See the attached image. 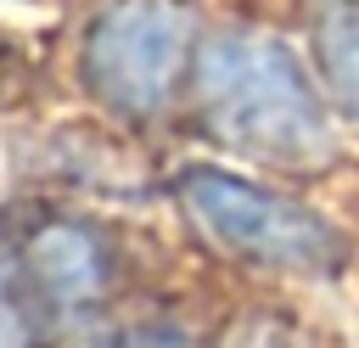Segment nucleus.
<instances>
[{
    "label": "nucleus",
    "mask_w": 359,
    "mask_h": 348,
    "mask_svg": "<svg viewBox=\"0 0 359 348\" xmlns=\"http://www.w3.org/2000/svg\"><path fill=\"white\" fill-rule=\"evenodd\" d=\"M0 348H28V320H22V309H17L11 286H6V275H0Z\"/></svg>",
    "instance_id": "6"
},
{
    "label": "nucleus",
    "mask_w": 359,
    "mask_h": 348,
    "mask_svg": "<svg viewBox=\"0 0 359 348\" xmlns=\"http://www.w3.org/2000/svg\"><path fill=\"white\" fill-rule=\"evenodd\" d=\"M202 95H208L219 129H230L236 140H252V146H303L320 129L303 73L269 39H247V34L219 39L202 56Z\"/></svg>",
    "instance_id": "1"
},
{
    "label": "nucleus",
    "mask_w": 359,
    "mask_h": 348,
    "mask_svg": "<svg viewBox=\"0 0 359 348\" xmlns=\"http://www.w3.org/2000/svg\"><path fill=\"white\" fill-rule=\"evenodd\" d=\"M185 62V11L168 0H118L90 34V79L118 107H157Z\"/></svg>",
    "instance_id": "2"
},
{
    "label": "nucleus",
    "mask_w": 359,
    "mask_h": 348,
    "mask_svg": "<svg viewBox=\"0 0 359 348\" xmlns=\"http://www.w3.org/2000/svg\"><path fill=\"white\" fill-rule=\"evenodd\" d=\"M325 67H331V84L359 107V6L331 17V28H325Z\"/></svg>",
    "instance_id": "5"
},
{
    "label": "nucleus",
    "mask_w": 359,
    "mask_h": 348,
    "mask_svg": "<svg viewBox=\"0 0 359 348\" xmlns=\"http://www.w3.org/2000/svg\"><path fill=\"white\" fill-rule=\"evenodd\" d=\"M191 191V208L236 247H252V253H280L297 241V213L269 202L264 191L241 185V180H224V174H191L185 180Z\"/></svg>",
    "instance_id": "3"
},
{
    "label": "nucleus",
    "mask_w": 359,
    "mask_h": 348,
    "mask_svg": "<svg viewBox=\"0 0 359 348\" xmlns=\"http://www.w3.org/2000/svg\"><path fill=\"white\" fill-rule=\"evenodd\" d=\"M34 269H39V281H45L62 303H73V297H84V292L95 286V275H101L95 241H90L84 230H73V225H50L45 236H34Z\"/></svg>",
    "instance_id": "4"
}]
</instances>
